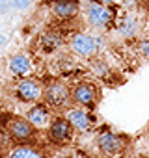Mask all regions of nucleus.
<instances>
[{"mask_svg":"<svg viewBox=\"0 0 149 158\" xmlns=\"http://www.w3.org/2000/svg\"><path fill=\"white\" fill-rule=\"evenodd\" d=\"M136 52L142 60L149 61V39H140L136 43Z\"/></svg>","mask_w":149,"mask_h":158,"instance_id":"16","label":"nucleus"},{"mask_svg":"<svg viewBox=\"0 0 149 158\" xmlns=\"http://www.w3.org/2000/svg\"><path fill=\"white\" fill-rule=\"evenodd\" d=\"M8 69L13 76L17 78H24L32 73V61L26 54H15L10 58V63H8Z\"/></svg>","mask_w":149,"mask_h":158,"instance_id":"13","label":"nucleus"},{"mask_svg":"<svg viewBox=\"0 0 149 158\" xmlns=\"http://www.w3.org/2000/svg\"><path fill=\"white\" fill-rule=\"evenodd\" d=\"M62 45H63V37L58 30L45 32L37 41V48H39L41 54H54L62 48Z\"/></svg>","mask_w":149,"mask_h":158,"instance_id":"12","label":"nucleus"},{"mask_svg":"<svg viewBox=\"0 0 149 158\" xmlns=\"http://www.w3.org/2000/svg\"><path fill=\"white\" fill-rule=\"evenodd\" d=\"M136 6H138V0H121V8L125 11H132L136 10Z\"/></svg>","mask_w":149,"mask_h":158,"instance_id":"18","label":"nucleus"},{"mask_svg":"<svg viewBox=\"0 0 149 158\" xmlns=\"http://www.w3.org/2000/svg\"><path fill=\"white\" fill-rule=\"evenodd\" d=\"M6 158H47V154L39 149H34L32 145H19Z\"/></svg>","mask_w":149,"mask_h":158,"instance_id":"15","label":"nucleus"},{"mask_svg":"<svg viewBox=\"0 0 149 158\" xmlns=\"http://www.w3.org/2000/svg\"><path fill=\"white\" fill-rule=\"evenodd\" d=\"M69 43H71V50L82 58H93L103 48V37H93V35L84 34V32L74 34Z\"/></svg>","mask_w":149,"mask_h":158,"instance_id":"6","label":"nucleus"},{"mask_svg":"<svg viewBox=\"0 0 149 158\" xmlns=\"http://www.w3.org/2000/svg\"><path fill=\"white\" fill-rule=\"evenodd\" d=\"M43 101L45 104L54 112H63L69 108L71 102V89L65 80H50L47 86H43Z\"/></svg>","mask_w":149,"mask_h":158,"instance_id":"2","label":"nucleus"},{"mask_svg":"<svg viewBox=\"0 0 149 158\" xmlns=\"http://www.w3.org/2000/svg\"><path fill=\"white\" fill-rule=\"evenodd\" d=\"M63 117L71 123V127H73L74 130L80 132V134L88 132V130L93 127V117H92V114H90L86 108H80V106H77V108H65V110H63Z\"/></svg>","mask_w":149,"mask_h":158,"instance_id":"9","label":"nucleus"},{"mask_svg":"<svg viewBox=\"0 0 149 158\" xmlns=\"http://www.w3.org/2000/svg\"><path fill=\"white\" fill-rule=\"evenodd\" d=\"M99 99H101V91H99L97 84H93L90 80H79L71 88V102L74 106L93 110L97 106Z\"/></svg>","mask_w":149,"mask_h":158,"instance_id":"3","label":"nucleus"},{"mask_svg":"<svg viewBox=\"0 0 149 158\" xmlns=\"http://www.w3.org/2000/svg\"><path fill=\"white\" fill-rule=\"evenodd\" d=\"M47 138L52 145L56 147H65L73 141L74 138V128L71 127V123L63 117V115H58V117H52L49 127H47Z\"/></svg>","mask_w":149,"mask_h":158,"instance_id":"5","label":"nucleus"},{"mask_svg":"<svg viewBox=\"0 0 149 158\" xmlns=\"http://www.w3.org/2000/svg\"><path fill=\"white\" fill-rule=\"evenodd\" d=\"M4 43H6V37H4V35H0V47H4Z\"/></svg>","mask_w":149,"mask_h":158,"instance_id":"22","label":"nucleus"},{"mask_svg":"<svg viewBox=\"0 0 149 158\" xmlns=\"http://www.w3.org/2000/svg\"><path fill=\"white\" fill-rule=\"evenodd\" d=\"M6 132L19 145H30L37 138V128L26 117H11L6 123Z\"/></svg>","mask_w":149,"mask_h":158,"instance_id":"4","label":"nucleus"},{"mask_svg":"<svg viewBox=\"0 0 149 158\" xmlns=\"http://www.w3.org/2000/svg\"><path fill=\"white\" fill-rule=\"evenodd\" d=\"M30 2H32V0H8V4L13 6L15 10H26L30 6Z\"/></svg>","mask_w":149,"mask_h":158,"instance_id":"17","label":"nucleus"},{"mask_svg":"<svg viewBox=\"0 0 149 158\" xmlns=\"http://www.w3.org/2000/svg\"><path fill=\"white\" fill-rule=\"evenodd\" d=\"M50 158H71V156L69 154H63V152H54Z\"/></svg>","mask_w":149,"mask_h":158,"instance_id":"20","label":"nucleus"},{"mask_svg":"<svg viewBox=\"0 0 149 158\" xmlns=\"http://www.w3.org/2000/svg\"><path fill=\"white\" fill-rule=\"evenodd\" d=\"M26 119L39 130V128H47L52 115H50V108L45 102H34L32 108L26 112Z\"/></svg>","mask_w":149,"mask_h":158,"instance_id":"11","label":"nucleus"},{"mask_svg":"<svg viewBox=\"0 0 149 158\" xmlns=\"http://www.w3.org/2000/svg\"><path fill=\"white\" fill-rule=\"evenodd\" d=\"M50 11L60 21H73L80 13L79 0H50Z\"/></svg>","mask_w":149,"mask_h":158,"instance_id":"10","label":"nucleus"},{"mask_svg":"<svg viewBox=\"0 0 149 158\" xmlns=\"http://www.w3.org/2000/svg\"><path fill=\"white\" fill-rule=\"evenodd\" d=\"M15 97L24 104H34L43 97V84L37 78L24 76L15 84Z\"/></svg>","mask_w":149,"mask_h":158,"instance_id":"7","label":"nucleus"},{"mask_svg":"<svg viewBox=\"0 0 149 158\" xmlns=\"http://www.w3.org/2000/svg\"><path fill=\"white\" fill-rule=\"evenodd\" d=\"M101 2H103V4H116L117 0H101Z\"/></svg>","mask_w":149,"mask_h":158,"instance_id":"21","label":"nucleus"},{"mask_svg":"<svg viewBox=\"0 0 149 158\" xmlns=\"http://www.w3.org/2000/svg\"><path fill=\"white\" fill-rule=\"evenodd\" d=\"M8 139H10V134H8V132H4L2 128H0V149H2V147L8 143Z\"/></svg>","mask_w":149,"mask_h":158,"instance_id":"19","label":"nucleus"},{"mask_svg":"<svg viewBox=\"0 0 149 158\" xmlns=\"http://www.w3.org/2000/svg\"><path fill=\"white\" fill-rule=\"evenodd\" d=\"M90 69H92V73L97 78H103V80H108V78L112 76V67L99 56H93L90 60Z\"/></svg>","mask_w":149,"mask_h":158,"instance_id":"14","label":"nucleus"},{"mask_svg":"<svg viewBox=\"0 0 149 158\" xmlns=\"http://www.w3.org/2000/svg\"><path fill=\"white\" fill-rule=\"evenodd\" d=\"M97 143V149L106 156V158H114L117 156L119 152L125 151V138L121 134H116L112 130H104L97 136L95 139Z\"/></svg>","mask_w":149,"mask_h":158,"instance_id":"8","label":"nucleus"},{"mask_svg":"<svg viewBox=\"0 0 149 158\" xmlns=\"http://www.w3.org/2000/svg\"><path fill=\"white\" fill-rule=\"evenodd\" d=\"M117 13H119V10L114 8V4H103L101 0H90L86 6V19L97 30L114 28Z\"/></svg>","mask_w":149,"mask_h":158,"instance_id":"1","label":"nucleus"}]
</instances>
